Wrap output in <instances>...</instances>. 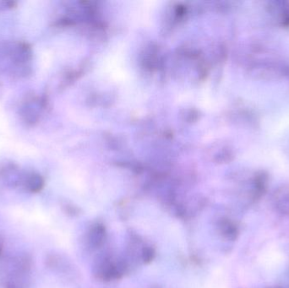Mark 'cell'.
Wrapping results in <instances>:
<instances>
[{
  "mask_svg": "<svg viewBox=\"0 0 289 288\" xmlns=\"http://www.w3.org/2000/svg\"><path fill=\"white\" fill-rule=\"evenodd\" d=\"M106 230L104 226L102 224H96L90 231V243L93 247H99L105 240Z\"/></svg>",
  "mask_w": 289,
  "mask_h": 288,
  "instance_id": "cell-1",
  "label": "cell"
},
{
  "mask_svg": "<svg viewBox=\"0 0 289 288\" xmlns=\"http://www.w3.org/2000/svg\"><path fill=\"white\" fill-rule=\"evenodd\" d=\"M0 251H1V247H0Z\"/></svg>",
  "mask_w": 289,
  "mask_h": 288,
  "instance_id": "cell-5",
  "label": "cell"
},
{
  "mask_svg": "<svg viewBox=\"0 0 289 288\" xmlns=\"http://www.w3.org/2000/svg\"><path fill=\"white\" fill-rule=\"evenodd\" d=\"M155 257V251L152 248H144L142 251V259L144 263H150Z\"/></svg>",
  "mask_w": 289,
  "mask_h": 288,
  "instance_id": "cell-4",
  "label": "cell"
},
{
  "mask_svg": "<svg viewBox=\"0 0 289 288\" xmlns=\"http://www.w3.org/2000/svg\"><path fill=\"white\" fill-rule=\"evenodd\" d=\"M222 233L229 238H234L236 236V228L234 225L228 221H224L221 223Z\"/></svg>",
  "mask_w": 289,
  "mask_h": 288,
  "instance_id": "cell-3",
  "label": "cell"
},
{
  "mask_svg": "<svg viewBox=\"0 0 289 288\" xmlns=\"http://www.w3.org/2000/svg\"><path fill=\"white\" fill-rule=\"evenodd\" d=\"M24 184L27 190L31 191L32 193H37L42 190L44 185V181L40 175L37 173H31L27 175V177L24 179Z\"/></svg>",
  "mask_w": 289,
  "mask_h": 288,
  "instance_id": "cell-2",
  "label": "cell"
}]
</instances>
